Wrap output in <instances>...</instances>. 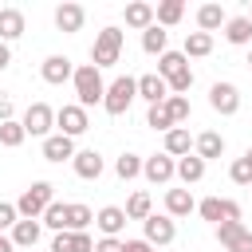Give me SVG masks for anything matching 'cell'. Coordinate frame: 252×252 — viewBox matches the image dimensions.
<instances>
[{
  "mask_svg": "<svg viewBox=\"0 0 252 252\" xmlns=\"http://www.w3.org/2000/svg\"><path fill=\"white\" fill-rule=\"evenodd\" d=\"M126 28H134V32H146L150 24H154V4H146V0H134V4H126Z\"/></svg>",
  "mask_w": 252,
  "mask_h": 252,
  "instance_id": "d4e9b609",
  "label": "cell"
},
{
  "mask_svg": "<svg viewBox=\"0 0 252 252\" xmlns=\"http://www.w3.org/2000/svg\"><path fill=\"white\" fill-rule=\"evenodd\" d=\"M146 126H150V130H161V134H169V130H173V118H169L165 102L150 106V114H146Z\"/></svg>",
  "mask_w": 252,
  "mask_h": 252,
  "instance_id": "74e56055",
  "label": "cell"
},
{
  "mask_svg": "<svg viewBox=\"0 0 252 252\" xmlns=\"http://www.w3.org/2000/svg\"><path fill=\"white\" fill-rule=\"evenodd\" d=\"M248 67H252V51H248Z\"/></svg>",
  "mask_w": 252,
  "mask_h": 252,
  "instance_id": "c3c4849f",
  "label": "cell"
},
{
  "mask_svg": "<svg viewBox=\"0 0 252 252\" xmlns=\"http://www.w3.org/2000/svg\"><path fill=\"white\" fill-rule=\"evenodd\" d=\"M87 130H91V118H87V110H83L79 102H67V106L55 110V134L79 138V134H87Z\"/></svg>",
  "mask_w": 252,
  "mask_h": 252,
  "instance_id": "ba28073f",
  "label": "cell"
},
{
  "mask_svg": "<svg viewBox=\"0 0 252 252\" xmlns=\"http://www.w3.org/2000/svg\"><path fill=\"white\" fill-rule=\"evenodd\" d=\"M244 161H248V165H252V146H248V150H244Z\"/></svg>",
  "mask_w": 252,
  "mask_h": 252,
  "instance_id": "7dc6e473",
  "label": "cell"
},
{
  "mask_svg": "<svg viewBox=\"0 0 252 252\" xmlns=\"http://www.w3.org/2000/svg\"><path fill=\"white\" fill-rule=\"evenodd\" d=\"M177 177H181L185 185H197V181L205 177V161H201L197 154H185V158H177Z\"/></svg>",
  "mask_w": 252,
  "mask_h": 252,
  "instance_id": "f546056e",
  "label": "cell"
},
{
  "mask_svg": "<svg viewBox=\"0 0 252 252\" xmlns=\"http://www.w3.org/2000/svg\"><path fill=\"white\" fill-rule=\"evenodd\" d=\"M51 201H55V185H51V181H32V185L20 193L16 213H20V220H39Z\"/></svg>",
  "mask_w": 252,
  "mask_h": 252,
  "instance_id": "7a4b0ae2",
  "label": "cell"
},
{
  "mask_svg": "<svg viewBox=\"0 0 252 252\" xmlns=\"http://www.w3.org/2000/svg\"><path fill=\"white\" fill-rule=\"evenodd\" d=\"M209 51H213V35H205V32H189L185 35V47H181L185 59H205Z\"/></svg>",
  "mask_w": 252,
  "mask_h": 252,
  "instance_id": "f1b7e54d",
  "label": "cell"
},
{
  "mask_svg": "<svg viewBox=\"0 0 252 252\" xmlns=\"http://www.w3.org/2000/svg\"><path fill=\"white\" fill-rule=\"evenodd\" d=\"M24 126H20V118H12V122H0V146L4 150H16V146H24Z\"/></svg>",
  "mask_w": 252,
  "mask_h": 252,
  "instance_id": "e575fe53",
  "label": "cell"
},
{
  "mask_svg": "<svg viewBox=\"0 0 252 252\" xmlns=\"http://www.w3.org/2000/svg\"><path fill=\"white\" fill-rule=\"evenodd\" d=\"M228 177H232V185H252V165H248L244 158H236V161L228 165Z\"/></svg>",
  "mask_w": 252,
  "mask_h": 252,
  "instance_id": "f35d334b",
  "label": "cell"
},
{
  "mask_svg": "<svg viewBox=\"0 0 252 252\" xmlns=\"http://www.w3.org/2000/svg\"><path fill=\"white\" fill-rule=\"evenodd\" d=\"M79 150H75V138H67V134H47L43 138V161H55V165H63V161H71Z\"/></svg>",
  "mask_w": 252,
  "mask_h": 252,
  "instance_id": "9a60e30c",
  "label": "cell"
},
{
  "mask_svg": "<svg viewBox=\"0 0 252 252\" xmlns=\"http://www.w3.org/2000/svg\"><path fill=\"white\" fill-rule=\"evenodd\" d=\"M71 169H75V177H83V181H98L102 169H106V161H102L98 150H79V154L71 158Z\"/></svg>",
  "mask_w": 252,
  "mask_h": 252,
  "instance_id": "7c38bea8",
  "label": "cell"
},
{
  "mask_svg": "<svg viewBox=\"0 0 252 252\" xmlns=\"http://www.w3.org/2000/svg\"><path fill=\"white\" fill-rule=\"evenodd\" d=\"M185 67H189V59H185L181 51H165V55H158V75H161L165 83H169L173 75H181Z\"/></svg>",
  "mask_w": 252,
  "mask_h": 252,
  "instance_id": "1f68e13d",
  "label": "cell"
},
{
  "mask_svg": "<svg viewBox=\"0 0 252 252\" xmlns=\"http://www.w3.org/2000/svg\"><path fill=\"white\" fill-rule=\"evenodd\" d=\"M193 154L209 165L213 158H220V154H224V138H220L217 130H205V134H197V138H193Z\"/></svg>",
  "mask_w": 252,
  "mask_h": 252,
  "instance_id": "ffe728a7",
  "label": "cell"
},
{
  "mask_svg": "<svg viewBox=\"0 0 252 252\" xmlns=\"http://www.w3.org/2000/svg\"><path fill=\"white\" fill-rule=\"evenodd\" d=\"M39 75H43V83H51V87H63V83H71V75H75V63H71L67 55H47V59H43V67H39Z\"/></svg>",
  "mask_w": 252,
  "mask_h": 252,
  "instance_id": "5bb4252c",
  "label": "cell"
},
{
  "mask_svg": "<svg viewBox=\"0 0 252 252\" xmlns=\"http://www.w3.org/2000/svg\"><path fill=\"white\" fill-rule=\"evenodd\" d=\"M24 28H28V20H24V12H20V8H0V43L20 39V35H24Z\"/></svg>",
  "mask_w": 252,
  "mask_h": 252,
  "instance_id": "7402d4cb",
  "label": "cell"
},
{
  "mask_svg": "<svg viewBox=\"0 0 252 252\" xmlns=\"http://www.w3.org/2000/svg\"><path fill=\"white\" fill-rule=\"evenodd\" d=\"M181 16H185V4L181 0H161L154 8V24L158 28H173V24H181Z\"/></svg>",
  "mask_w": 252,
  "mask_h": 252,
  "instance_id": "4316f807",
  "label": "cell"
},
{
  "mask_svg": "<svg viewBox=\"0 0 252 252\" xmlns=\"http://www.w3.org/2000/svg\"><path fill=\"white\" fill-rule=\"evenodd\" d=\"M20 220V213H16V205L12 201H0V232H12V224Z\"/></svg>",
  "mask_w": 252,
  "mask_h": 252,
  "instance_id": "60d3db41",
  "label": "cell"
},
{
  "mask_svg": "<svg viewBox=\"0 0 252 252\" xmlns=\"http://www.w3.org/2000/svg\"><path fill=\"white\" fill-rule=\"evenodd\" d=\"M47 252H94V240L91 232H55Z\"/></svg>",
  "mask_w": 252,
  "mask_h": 252,
  "instance_id": "d6986e66",
  "label": "cell"
},
{
  "mask_svg": "<svg viewBox=\"0 0 252 252\" xmlns=\"http://www.w3.org/2000/svg\"><path fill=\"white\" fill-rule=\"evenodd\" d=\"M0 252H16V248H12V240H8V232H0Z\"/></svg>",
  "mask_w": 252,
  "mask_h": 252,
  "instance_id": "bcb514c9",
  "label": "cell"
},
{
  "mask_svg": "<svg viewBox=\"0 0 252 252\" xmlns=\"http://www.w3.org/2000/svg\"><path fill=\"white\" fill-rule=\"evenodd\" d=\"M94 252H122V240L118 236H102V240H94Z\"/></svg>",
  "mask_w": 252,
  "mask_h": 252,
  "instance_id": "b9f144b4",
  "label": "cell"
},
{
  "mask_svg": "<svg viewBox=\"0 0 252 252\" xmlns=\"http://www.w3.org/2000/svg\"><path fill=\"white\" fill-rule=\"evenodd\" d=\"M244 16H248V20H252V8H248V12H244Z\"/></svg>",
  "mask_w": 252,
  "mask_h": 252,
  "instance_id": "681fc988",
  "label": "cell"
},
{
  "mask_svg": "<svg viewBox=\"0 0 252 252\" xmlns=\"http://www.w3.org/2000/svg\"><path fill=\"white\" fill-rule=\"evenodd\" d=\"M173 236H177L173 217H165V213H150V217L142 220V240H146L150 248H169Z\"/></svg>",
  "mask_w": 252,
  "mask_h": 252,
  "instance_id": "5b68a950",
  "label": "cell"
},
{
  "mask_svg": "<svg viewBox=\"0 0 252 252\" xmlns=\"http://www.w3.org/2000/svg\"><path fill=\"white\" fill-rule=\"evenodd\" d=\"M189 213H197V201H193V193L189 189H165V217H189Z\"/></svg>",
  "mask_w": 252,
  "mask_h": 252,
  "instance_id": "44dd1931",
  "label": "cell"
},
{
  "mask_svg": "<svg viewBox=\"0 0 252 252\" xmlns=\"http://www.w3.org/2000/svg\"><path fill=\"white\" fill-rule=\"evenodd\" d=\"M161 154H169L173 161L185 158V154H193V138H189V130H185V126H173V130L165 134V150H161Z\"/></svg>",
  "mask_w": 252,
  "mask_h": 252,
  "instance_id": "484cf974",
  "label": "cell"
},
{
  "mask_svg": "<svg viewBox=\"0 0 252 252\" xmlns=\"http://www.w3.org/2000/svg\"><path fill=\"white\" fill-rule=\"evenodd\" d=\"M39 224H47V228H55V232H67V201H51V205L43 209Z\"/></svg>",
  "mask_w": 252,
  "mask_h": 252,
  "instance_id": "836d02e7",
  "label": "cell"
},
{
  "mask_svg": "<svg viewBox=\"0 0 252 252\" xmlns=\"http://www.w3.org/2000/svg\"><path fill=\"white\" fill-rule=\"evenodd\" d=\"M122 43H126V35H122V28H102L98 35H94V43H91V63L102 71V67H114L118 63V55H122Z\"/></svg>",
  "mask_w": 252,
  "mask_h": 252,
  "instance_id": "3957f363",
  "label": "cell"
},
{
  "mask_svg": "<svg viewBox=\"0 0 252 252\" xmlns=\"http://www.w3.org/2000/svg\"><path fill=\"white\" fill-rule=\"evenodd\" d=\"M20 126H24L28 138H47V134H55V110L47 102H32L20 118Z\"/></svg>",
  "mask_w": 252,
  "mask_h": 252,
  "instance_id": "8992f818",
  "label": "cell"
},
{
  "mask_svg": "<svg viewBox=\"0 0 252 252\" xmlns=\"http://www.w3.org/2000/svg\"><path fill=\"white\" fill-rule=\"evenodd\" d=\"M224 39H228L232 47H248V43H252V20H248V16H228Z\"/></svg>",
  "mask_w": 252,
  "mask_h": 252,
  "instance_id": "cb8c5ba5",
  "label": "cell"
},
{
  "mask_svg": "<svg viewBox=\"0 0 252 252\" xmlns=\"http://www.w3.org/2000/svg\"><path fill=\"white\" fill-rule=\"evenodd\" d=\"M228 24V12L220 8V4H201L197 8V28L205 32V35H213L217 28H224Z\"/></svg>",
  "mask_w": 252,
  "mask_h": 252,
  "instance_id": "603a6c76",
  "label": "cell"
},
{
  "mask_svg": "<svg viewBox=\"0 0 252 252\" xmlns=\"http://www.w3.org/2000/svg\"><path fill=\"white\" fill-rule=\"evenodd\" d=\"M138 98V83L130 79V75H118L114 83H106V94H102V110L110 114V118H122L126 110H130V102Z\"/></svg>",
  "mask_w": 252,
  "mask_h": 252,
  "instance_id": "277c9868",
  "label": "cell"
},
{
  "mask_svg": "<svg viewBox=\"0 0 252 252\" xmlns=\"http://www.w3.org/2000/svg\"><path fill=\"white\" fill-rule=\"evenodd\" d=\"M209 106L217 110V114H236L240 110V91H236V83H213L209 87Z\"/></svg>",
  "mask_w": 252,
  "mask_h": 252,
  "instance_id": "8fae6325",
  "label": "cell"
},
{
  "mask_svg": "<svg viewBox=\"0 0 252 252\" xmlns=\"http://www.w3.org/2000/svg\"><path fill=\"white\" fill-rule=\"evenodd\" d=\"M91 220H94L91 205H83V201L67 205V232H87V224H91Z\"/></svg>",
  "mask_w": 252,
  "mask_h": 252,
  "instance_id": "d6a6232c",
  "label": "cell"
},
{
  "mask_svg": "<svg viewBox=\"0 0 252 252\" xmlns=\"http://www.w3.org/2000/svg\"><path fill=\"white\" fill-rule=\"evenodd\" d=\"M126 220H146L150 213H154V201H150V193L146 189H138V193H130V201H126Z\"/></svg>",
  "mask_w": 252,
  "mask_h": 252,
  "instance_id": "4dcf8cb0",
  "label": "cell"
},
{
  "mask_svg": "<svg viewBox=\"0 0 252 252\" xmlns=\"http://www.w3.org/2000/svg\"><path fill=\"white\" fill-rule=\"evenodd\" d=\"M142 177L150 185H169L177 177V161L169 154H150V158H142Z\"/></svg>",
  "mask_w": 252,
  "mask_h": 252,
  "instance_id": "30bf717a",
  "label": "cell"
},
{
  "mask_svg": "<svg viewBox=\"0 0 252 252\" xmlns=\"http://www.w3.org/2000/svg\"><path fill=\"white\" fill-rule=\"evenodd\" d=\"M248 189H252V185H248Z\"/></svg>",
  "mask_w": 252,
  "mask_h": 252,
  "instance_id": "f907efd6",
  "label": "cell"
},
{
  "mask_svg": "<svg viewBox=\"0 0 252 252\" xmlns=\"http://www.w3.org/2000/svg\"><path fill=\"white\" fill-rule=\"evenodd\" d=\"M83 24H87V8H83V4L67 0V4H59V8H55V28H59V32L75 35V32H83Z\"/></svg>",
  "mask_w": 252,
  "mask_h": 252,
  "instance_id": "4fadbf2b",
  "label": "cell"
},
{
  "mask_svg": "<svg viewBox=\"0 0 252 252\" xmlns=\"http://www.w3.org/2000/svg\"><path fill=\"white\" fill-rule=\"evenodd\" d=\"M39 232H43V224H39V220H16V224H12V232H8V240H12V248H28V252H35Z\"/></svg>",
  "mask_w": 252,
  "mask_h": 252,
  "instance_id": "e0dca14e",
  "label": "cell"
},
{
  "mask_svg": "<svg viewBox=\"0 0 252 252\" xmlns=\"http://www.w3.org/2000/svg\"><path fill=\"white\" fill-rule=\"evenodd\" d=\"M71 87H75V102L83 110L91 106H102V94H106V83H102V71L94 63H79L75 75H71Z\"/></svg>",
  "mask_w": 252,
  "mask_h": 252,
  "instance_id": "6da1fadb",
  "label": "cell"
},
{
  "mask_svg": "<svg viewBox=\"0 0 252 252\" xmlns=\"http://www.w3.org/2000/svg\"><path fill=\"white\" fill-rule=\"evenodd\" d=\"M122 252H154V248H150V244L138 236V240H122Z\"/></svg>",
  "mask_w": 252,
  "mask_h": 252,
  "instance_id": "ee69618b",
  "label": "cell"
},
{
  "mask_svg": "<svg viewBox=\"0 0 252 252\" xmlns=\"http://www.w3.org/2000/svg\"><path fill=\"white\" fill-rule=\"evenodd\" d=\"M114 173H118L122 181H134V177H142V158H138V154H122V158L114 161Z\"/></svg>",
  "mask_w": 252,
  "mask_h": 252,
  "instance_id": "8d00e7d4",
  "label": "cell"
},
{
  "mask_svg": "<svg viewBox=\"0 0 252 252\" xmlns=\"http://www.w3.org/2000/svg\"><path fill=\"white\" fill-rule=\"evenodd\" d=\"M217 244L224 252H252V228H244V220H220L217 224Z\"/></svg>",
  "mask_w": 252,
  "mask_h": 252,
  "instance_id": "52a82bcc",
  "label": "cell"
},
{
  "mask_svg": "<svg viewBox=\"0 0 252 252\" xmlns=\"http://www.w3.org/2000/svg\"><path fill=\"white\" fill-rule=\"evenodd\" d=\"M16 118V102L12 98H0V122H12Z\"/></svg>",
  "mask_w": 252,
  "mask_h": 252,
  "instance_id": "7bdbcfd3",
  "label": "cell"
},
{
  "mask_svg": "<svg viewBox=\"0 0 252 252\" xmlns=\"http://www.w3.org/2000/svg\"><path fill=\"white\" fill-rule=\"evenodd\" d=\"M165 87H169V94H185V91L193 87V67H185L181 75H173V79H169Z\"/></svg>",
  "mask_w": 252,
  "mask_h": 252,
  "instance_id": "ab89813d",
  "label": "cell"
},
{
  "mask_svg": "<svg viewBox=\"0 0 252 252\" xmlns=\"http://www.w3.org/2000/svg\"><path fill=\"white\" fill-rule=\"evenodd\" d=\"M165 43H169V32H165V28L150 24V28L142 32V51H146V55H165V51H169Z\"/></svg>",
  "mask_w": 252,
  "mask_h": 252,
  "instance_id": "83f0119b",
  "label": "cell"
},
{
  "mask_svg": "<svg viewBox=\"0 0 252 252\" xmlns=\"http://www.w3.org/2000/svg\"><path fill=\"white\" fill-rule=\"evenodd\" d=\"M134 83H138V98H146L150 106H158V102H165V98H169V87H165V79H161L158 71H150V75H138Z\"/></svg>",
  "mask_w": 252,
  "mask_h": 252,
  "instance_id": "2e32d148",
  "label": "cell"
},
{
  "mask_svg": "<svg viewBox=\"0 0 252 252\" xmlns=\"http://www.w3.org/2000/svg\"><path fill=\"white\" fill-rule=\"evenodd\" d=\"M165 110H169L173 126L189 122V114H193V106H189V98H185V94H169V98H165Z\"/></svg>",
  "mask_w": 252,
  "mask_h": 252,
  "instance_id": "d590c367",
  "label": "cell"
},
{
  "mask_svg": "<svg viewBox=\"0 0 252 252\" xmlns=\"http://www.w3.org/2000/svg\"><path fill=\"white\" fill-rule=\"evenodd\" d=\"M197 217L217 228L220 220H240V205L228 197H205V201H197Z\"/></svg>",
  "mask_w": 252,
  "mask_h": 252,
  "instance_id": "9c48e42d",
  "label": "cell"
},
{
  "mask_svg": "<svg viewBox=\"0 0 252 252\" xmlns=\"http://www.w3.org/2000/svg\"><path fill=\"white\" fill-rule=\"evenodd\" d=\"M94 224H98L102 236H118V232L126 228V213H122V205H102V209L94 213Z\"/></svg>",
  "mask_w": 252,
  "mask_h": 252,
  "instance_id": "ac0fdd59",
  "label": "cell"
},
{
  "mask_svg": "<svg viewBox=\"0 0 252 252\" xmlns=\"http://www.w3.org/2000/svg\"><path fill=\"white\" fill-rule=\"evenodd\" d=\"M8 63H12V47H8V43H0V71H4Z\"/></svg>",
  "mask_w": 252,
  "mask_h": 252,
  "instance_id": "f6af8a7d",
  "label": "cell"
}]
</instances>
